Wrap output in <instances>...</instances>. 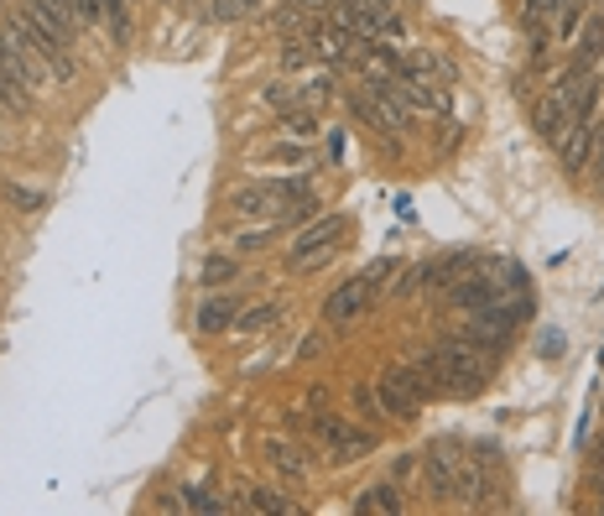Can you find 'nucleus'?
<instances>
[{"label": "nucleus", "instance_id": "1", "mask_svg": "<svg viewBox=\"0 0 604 516\" xmlns=\"http://www.w3.org/2000/svg\"><path fill=\"white\" fill-rule=\"evenodd\" d=\"M490 365H495V355L474 350L464 334H459V339H438L412 365V375H418L422 397H438V392L443 397H480L490 386Z\"/></svg>", "mask_w": 604, "mask_h": 516}, {"label": "nucleus", "instance_id": "2", "mask_svg": "<svg viewBox=\"0 0 604 516\" xmlns=\"http://www.w3.org/2000/svg\"><path fill=\"white\" fill-rule=\"evenodd\" d=\"M5 26H16L26 43L43 52L47 63H52V73H58V84H69L73 79V32H63V26L52 22L47 11H37L32 0H22V5H11L5 11Z\"/></svg>", "mask_w": 604, "mask_h": 516}, {"label": "nucleus", "instance_id": "3", "mask_svg": "<svg viewBox=\"0 0 604 516\" xmlns=\"http://www.w3.org/2000/svg\"><path fill=\"white\" fill-rule=\"evenodd\" d=\"M339 240H345V214H324V219H313L307 230H298L292 251H287V266H292V272H318V266L334 261Z\"/></svg>", "mask_w": 604, "mask_h": 516}, {"label": "nucleus", "instance_id": "4", "mask_svg": "<svg viewBox=\"0 0 604 516\" xmlns=\"http://www.w3.org/2000/svg\"><path fill=\"white\" fill-rule=\"evenodd\" d=\"M375 397H380V407L396 422H412L422 412V386H418V375H412V365H386V371L375 375Z\"/></svg>", "mask_w": 604, "mask_h": 516}, {"label": "nucleus", "instance_id": "5", "mask_svg": "<svg viewBox=\"0 0 604 516\" xmlns=\"http://www.w3.org/2000/svg\"><path fill=\"white\" fill-rule=\"evenodd\" d=\"M318 433H324L328 444V465H354V459H365L375 448V433H365V428H354V422L345 418H318Z\"/></svg>", "mask_w": 604, "mask_h": 516}, {"label": "nucleus", "instance_id": "6", "mask_svg": "<svg viewBox=\"0 0 604 516\" xmlns=\"http://www.w3.org/2000/svg\"><path fill=\"white\" fill-rule=\"evenodd\" d=\"M459 465H464V454H459L454 444H433L427 454H422V491L433 495V501H454Z\"/></svg>", "mask_w": 604, "mask_h": 516}, {"label": "nucleus", "instance_id": "7", "mask_svg": "<svg viewBox=\"0 0 604 516\" xmlns=\"http://www.w3.org/2000/svg\"><path fill=\"white\" fill-rule=\"evenodd\" d=\"M594 125H600V110H583V116L568 120V131L558 136V152H563V172L579 178L589 152H594Z\"/></svg>", "mask_w": 604, "mask_h": 516}, {"label": "nucleus", "instance_id": "8", "mask_svg": "<svg viewBox=\"0 0 604 516\" xmlns=\"http://www.w3.org/2000/svg\"><path fill=\"white\" fill-rule=\"evenodd\" d=\"M365 308H371V287H365V277H349L345 287H334V292H328L324 324L328 328H345V324H354Z\"/></svg>", "mask_w": 604, "mask_h": 516}, {"label": "nucleus", "instance_id": "9", "mask_svg": "<svg viewBox=\"0 0 604 516\" xmlns=\"http://www.w3.org/2000/svg\"><path fill=\"white\" fill-rule=\"evenodd\" d=\"M0 43H5V52L16 58V69L26 73V84H32V89H47V84L58 79V73H52V63H47L43 52H37L32 43H26L22 32H16V26H5V32H0Z\"/></svg>", "mask_w": 604, "mask_h": 516}, {"label": "nucleus", "instance_id": "10", "mask_svg": "<svg viewBox=\"0 0 604 516\" xmlns=\"http://www.w3.org/2000/svg\"><path fill=\"white\" fill-rule=\"evenodd\" d=\"M0 105L16 110V116H26V110L37 105V89L26 84V73L16 69V58L5 52V43H0Z\"/></svg>", "mask_w": 604, "mask_h": 516}, {"label": "nucleus", "instance_id": "11", "mask_svg": "<svg viewBox=\"0 0 604 516\" xmlns=\"http://www.w3.org/2000/svg\"><path fill=\"white\" fill-rule=\"evenodd\" d=\"M266 459H271V469H277L281 480H292V485L307 480V448L287 444V439H266Z\"/></svg>", "mask_w": 604, "mask_h": 516}, {"label": "nucleus", "instance_id": "12", "mask_svg": "<svg viewBox=\"0 0 604 516\" xmlns=\"http://www.w3.org/2000/svg\"><path fill=\"white\" fill-rule=\"evenodd\" d=\"M583 16H589V0H547V26L558 43H573L579 37Z\"/></svg>", "mask_w": 604, "mask_h": 516}, {"label": "nucleus", "instance_id": "13", "mask_svg": "<svg viewBox=\"0 0 604 516\" xmlns=\"http://www.w3.org/2000/svg\"><path fill=\"white\" fill-rule=\"evenodd\" d=\"M464 266H474V251H448V256H438V261H422V292H438V287H448V281L459 277Z\"/></svg>", "mask_w": 604, "mask_h": 516}, {"label": "nucleus", "instance_id": "14", "mask_svg": "<svg viewBox=\"0 0 604 516\" xmlns=\"http://www.w3.org/2000/svg\"><path fill=\"white\" fill-rule=\"evenodd\" d=\"M454 501H459V506H480V501H485V459L464 454V465H459V485H454Z\"/></svg>", "mask_w": 604, "mask_h": 516}, {"label": "nucleus", "instance_id": "15", "mask_svg": "<svg viewBox=\"0 0 604 516\" xmlns=\"http://www.w3.org/2000/svg\"><path fill=\"white\" fill-rule=\"evenodd\" d=\"M396 512H401V491L391 480H380L365 495H354V516H396Z\"/></svg>", "mask_w": 604, "mask_h": 516}, {"label": "nucleus", "instance_id": "16", "mask_svg": "<svg viewBox=\"0 0 604 516\" xmlns=\"http://www.w3.org/2000/svg\"><path fill=\"white\" fill-rule=\"evenodd\" d=\"M600 47H604V16L589 11L579 26V37H573V63H600Z\"/></svg>", "mask_w": 604, "mask_h": 516}, {"label": "nucleus", "instance_id": "17", "mask_svg": "<svg viewBox=\"0 0 604 516\" xmlns=\"http://www.w3.org/2000/svg\"><path fill=\"white\" fill-rule=\"evenodd\" d=\"M234 319H240V313H234V298H204L193 328H198V334H219V328H230Z\"/></svg>", "mask_w": 604, "mask_h": 516}, {"label": "nucleus", "instance_id": "18", "mask_svg": "<svg viewBox=\"0 0 604 516\" xmlns=\"http://www.w3.org/2000/svg\"><path fill=\"white\" fill-rule=\"evenodd\" d=\"M240 512H281V516H292L298 506L292 501H281L277 491H266V485H240V501H234Z\"/></svg>", "mask_w": 604, "mask_h": 516}, {"label": "nucleus", "instance_id": "19", "mask_svg": "<svg viewBox=\"0 0 604 516\" xmlns=\"http://www.w3.org/2000/svg\"><path fill=\"white\" fill-rule=\"evenodd\" d=\"M105 26L120 47L131 43V0H105Z\"/></svg>", "mask_w": 604, "mask_h": 516}, {"label": "nucleus", "instance_id": "20", "mask_svg": "<svg viewBox=\"0 0 604 516\" xmlns=\"http://www.w3.org/2000/svg\"><path fill=\"white\" fill-rule=\"evenodd\" d=\"M396 266H401L396 256H380V261H371V266L360 272V277H365V287H371V298H380V292H386V281L396 277Z\"/></svg>", "mask_w": 604, "mask_h": 516}, {"label": "nucleus", "instance_id": "21", "mask_svg": "<svg viewBox=\"0 0 604 516\" xmlns=\"http://www.w3.org/2000/svg\"><path fill=\"white\" fill-rule=\"evenodd\" d=\"M281 131H287V136L313 141V136H318V116H313L307 105H302V110H287V116H281Z\"/></svg>", "mask_w": 604, "mask_h": 516}, {"label": "nucleus", "instance_id": "22", "mask_svg": "<svg viewBox=\"0 0 604 516\" xmlns=\"http://www.w3.org/2000/svg\"><path fill=\"white\" fill-rule=\"evenodd\" d=\"M234 272H240V266H234V261H225V256H209L204 261V272H198V287H225V281H234Z\"/></svg>", "mask_w": 604, "mask_h": 516}, {"label": "nucleus", "instance_id": "23", "mask_svg": "<svg viewBox=\"0 0 604 516\" xmlns=\"http://www.w3.org/2000/svg\"><path fill=\"white\" fill-rule=\"evenodd\" d=\"M183 506H188V512H230V501H225V495H214L209 485H193Z\"/></svg>", "mask_w": 604, "mask_h": 516}, {"label": "nucleus", "instance_id": "24", "mask_svg": "<svg viewBox=\"0 0 604 516\" xmlns=\"http://www.w3.org/2000/svg\"><path fill=\"white\" fill-rule=\"evenodd\" d=\"M354 407H360V418L371 422V428L386 422V407H380V397H375V386H360V392H354Z\"/></svg>", "mask_w": 604, "mask_h": 516}, {"label": "nucleus", "instance_id": "25", "mask_svg": "<svg viewBox=\"0 0 604 516\" xmlns=\"http://www.w3.org/2000/svg\"><path fill=\"white\" fill-rule=\"evenodd\" d=\"M5 199H11V204H16L22 214H37V209L47 204V199L37 193V188H22V183H11V188H5Z\"/></svg>", "mask_w": 604, "mask_h": 516}, {"label": "nucleus", "instance_id": "26", "mask_svg": "<svg viewBox=\"0 0 604 516\" xmlns=\"http://www.w3.org/2000/svg\"><path fill=\"white\" fill-rule=\"evenodd\" d=\"M271 163H277V167H307L313 157H307L302 146H277V152H271Z\"/></svg>", "mask_w": 604, "mask_h": 516}, {"label": "nucleus", "instance_id": "27", "mask_svg": "<svg viewBox=\"0 0 604 516\" xmlns=\"http://www.w3.org/2000/svg\"><path fill=\"white\" fill-rule=\"evenodd\" d=\"M271 319H277V308L266 303V308H251V313H240L234 324H240V328H266V324H271Z\"/></svg>", "mask_w": 604, "mask_h": 516}, {"label": "nucleus", "instance_id": "28", "mask_svg": "<svg viewBox=\"0 0 604 516\" xmlns=\"http://www.w3.org/2000/svg\"><path fill=\"white\" fill-rule=\"evenodd\" d=\"M307 58H313V43H287V52H281L287 69H298V63H307Z\"/></svg>", "mask_w": 604, "mask_h": 516}, {"label": "nucleus", "instance_id": "29", "mask_svg": "<svg viewBox=\"0 0 604 516\" xmlns=\"http://www.w3.org/2000/svg\"><path fill=\"white\" fill-rule=\"evenodd\" d=\"M422 292V266H412L407 277H401V287H396V298H418Z\"/></svg>", "mask_w": 604, "mask_h": 516}, {"label": "nucleus", "instance_id": "30", "mask_svg": "<svg viewBox=\"0 0 604 516\" xmlns=\"http://www.w3.org/2000/svg\"><path fill=\"white\" fill-rule=\"evenodd\" d=\"M209 11L219 16V22H234V16H245V5H240V0H214Z\"/></svg>", "mask_w": 604, "mask_h": 516}, {"label": "nucleus", "instance_id": "31", "mask_svg": "<svg viewBox=\"0 0 604 516\" xmlns=\"http://www.w3.org/2000/svg\"><path fill=\"white\" fill-rule=\"evenodd\" d=\"M527 5V22H547V0H521Z\"/></svg>", "mask_w": 604, "mask_h": 516}, {"label": "nucleus", "instance_id": "32", "mask_svg": "<svg viewBox=\"0 0 604 516\" xmlns=\"http://www.w3.org/2000/svg\"><path fill=\"white\" fill-rule=\"evenodd\" d=\"M594 491H600V512H604V465H594Z\"/></svg>", "mask_w": 604, "mask_h": 516}, {"label": "nucleus", "instance_id": "33", "mask_svg": "<svg viewBox=\"0 0 604 516\" xmlns=\"http://www.w3.org/2000/svg\"><path fill=\"white\" fill-rule=\"evenodd\" d=\"M240 5H245V11H261V5H271V0H240Z\"/></svg>", "mask_w": 604, "mask_h": 516}, {"label": "nucleus", "instance_id": "34", "mask_svg": "<svg viewBox=\"0 0 604 516\" xmlns=\"http://www.w3.org/2000/svg\"><path fill=\"white\" fill-rule=\"evenodd\" d=\"M600 183H604V157H600Z\"/></svg>", "mask_w": 604, "mask_h": 516}, {"label": "nucleus", "instance_id": "35", "mask_svg": "<svg viewBox=\"0 0 604 516\" xmlns=\"http://www.w3.org/2000/svg\"><path fill=\"white\" fill-rule=\"evenodd\" d=\"M0 146H5V125H0Z\"/></svg>", "mask_w": 604, "mask_h": 516}]
</instances>
